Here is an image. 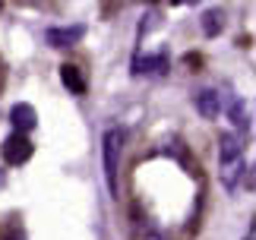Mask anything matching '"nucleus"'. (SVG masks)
I'll return each instance as SVG.
<instances>
[{
    "label": "nucleus",
    "mask_w": 256,
    "mask_h": 240,
    "mask_svg": "<svg viewBox=\"0 0 256 240\" xmlns=\"http://www.w3.org/2000/svg\"><path fill=\"white\" fill-rule=\"evenodd\" d=\"M218 164H222V184L234 190L238 177L244 174V148L234 133H222V139H218Z\"/></svg>",
    "instance_id": "f03ea898"
},
{
    "label": "nucleus",
    "mask_w": 256,
    "mask_h": 240,
    "mask_svg": "<svg viewBox=\"0 0 256 240\" xmlns=\"http://www.w3.org/2000/svg\"><path fill=\"white\" fill-rule=\"evenodd\" d=\"M10 124H13V130H22V133L35 130V126H38V114H35V108L28 104V102L13 104V108H10Z\"/></svg>",
    "instance_id": "39448f33"
},
{
    "label": "nucleus",
    "mask_w": 256,
    "mask_h": 240,
    "mask_svg": "<svg viewBox=\"0 0 256 240\" xmlns=\"http://www.w3.org/2000/svg\"><path fill=\"white\" fill-rule=\"evenodd\" d=\"M35 152V146H32V139H28V133H22V130H13L6 139H4V146H0V155H4V162L6 164H26L28 158H32Z\"/></svg>",
    "instance_id": "7ed1b4c3"
},
{
    "label": "nucleus",
    "mask_w": 256,
    "mask_h": 240,
    "mask_svg": "<svg viewBox=\"0 0 256 240\" xmlns=\"http://www.w3.org/2000/svg\"><path fill=\"white\" fill-rule=\"evenodd\" d=\"M120 148H124V130L111 126L102 136V164H104V184L114 199L120 196Z\"/></svg>",
    "instance_id": "f257e3e1"
},
{
    "label": "nucleus",
    "mask_w": 256,
    "mask_h": 240,
    "mask_svg": "<svg viewBox=\"0 0 256 240\" xmlns=\"http://www.w3.org/2000/svg\"><path fill=\"white\" fill-rule=\"evenodd\" d=\"M222 28H224V13L222 10H206L202 13V35L215 38V35H222Z\"/></svg>",
    "instance_id": "1a4fd4ad"
},
{
    "label": "nucleus",
    "mask_w": 256,
    "mask_h": 240,
    "mask_svg": "<svg viewBox=\"0 0 256 240\" xmlns=\"http://www.w3.org/2000/svg\"><path fill=\"white\" fill-rule=\"evenodd\" d=\"M60 82H64V88L70 95H86V76H82V70L76 64H64L60 66Z\"/></svg>",
    "instance_id": "0eeeda50"
},
{
    "label": "nucleus",
    "mask_w": 256,
    "mask_h": 240,
    "mask_svg": "<svg viewBox=\"0 0 256 240\" xmlns=\"http://www.w3.org/2000/svg\"><path fill=\"white\" fill-rule=\"evenodd\" d=\"M231 117H234V124H238L240 130H250V120H247V114H244V102H238V98H234L231 102V111H228Z\"/></svg>",
    "instance_id": "9d476101"
},
{
    "label": "nucleus",
    "mask_w": 256,
    "mask_h": 240,
    "mask_svg": "<svg viewBox=\"0 0 256 240\" xmlns=\"http://www.w3.org/2000/svg\"><path fill=\"white\" fill-rule=\"evenodd\" d=\"M86 38V26H51V28H44V42L51 44V48H73V44H80Z\"/></svg>",
    "instance_id": "20e7f679"
},
{
    "label": "nucleus",
    "mask_w": 256,
    "mask_h": 240,
    "mask_svg": "<svg viewBox=\"0 0 256 240\" xmlns=\"http://www.w3.org/2000/svg\"><path fill=\"white\" fill-rule=\"evenodd\" d=\"M171 4H193V0H171Z\"/></svg>",
    "instance_id": "9b49d317"
},
{
    "label": "nucleus",
    "mask_w": 256,
    "mask_h": 240,
    "mask_svg": "<svg viewBox=\"0 0 256 240\" xmlns=\"http://www.w3.org/2000/svg\"><path fill=\"white\" fill-rule=\"evenodd\" d=\"M193 104H196V111H200L206 120H215L222 114V95L215 92V88H202V92H196Z\"/></svg>",
    "instance_id": "423d86ee"
},
{
    "label": "nucleus",
    "mask_w": 256,
    "mask_h": 240,
    "mask_svg": "<svg viewBox=\"0 0 256 240\" xmlns=\"http://www.w3.org/2000/svg\"><path fill=\"white\" fill-rule=\"evenodd\" d=\"M168 70V57L164 54H152V57H136V64H133V73H149V76H158Z\"/></svg>",
    "instance_id": "6e6552de"
}]
</instances>
